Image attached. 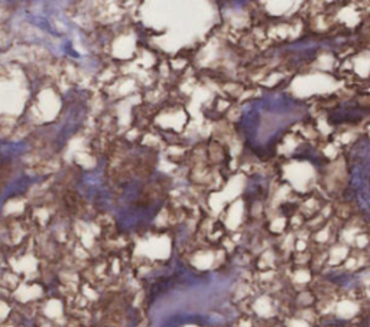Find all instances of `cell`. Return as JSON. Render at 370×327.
Wrapping results in <instances>:
<instances>
[{"mask_svg": "<svg viewBox=\"0 0 370 327\" xmlns=\"http://www.w3.org/2000/svg\"><path fill=\"white\" fill-rule=\"evenodd\" d=\"M305 114L307 109L298 99L285 92H272L251 106L246 116L248 136L259 148H274Z\"/></svg>", "mask_w": 370, "mask_h": 327, "instance_id": "1", "label": "cell"}, {"mask_svg": "<svg viewBox=\"0 0 370 327\" xmlns=\"http://www.w3.org/2000/svg\"><path fill=\"white\" fill-rule=\"evenodd\" d=\"M349 189L359 209L370 216V137L353 143L348 155Z\"/></svg>", "mask_w": 370, "mask_h": 327, "instance_id": "2", "label": "cell"}]
</instances>
